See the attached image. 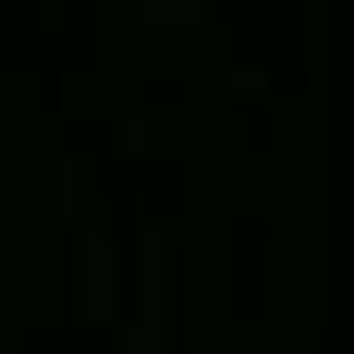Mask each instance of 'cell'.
<instances>
[{
  "instance_id": "6da1fadb",
  "label": "cell",
  "mask_w": 354,
  "mask_h": 354,
  "mask_svg": "<svg viewBox=\"0 0 354 354\" xmlns=\"http://www.w3.org/2000/svg\"><path fill=\"white\" fill-rule=\"evenodd\" d=\"M111 315V243L100 227L83 232V321Z\"/></svg>"
},
{
  "instance_id": "7a4b0ae2",
  "label": "cell",
  "mask_w": 354,
  "mask_h": 354,
  "mask_svg": "<svg viewBox=\"0 0 354 354\" xmlns=\"http://www.w3.org/2000/svg\"><path fill=\"white\" fill-rule=\"evenodd\" d=\"M232 88H238V94H266L271 83H266V77H232Z\"/></svg>"
}]
</instances>
